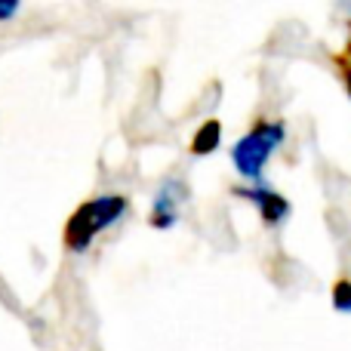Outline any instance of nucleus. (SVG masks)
<instances>
[{
	"label": "nucleus",
	"mask_w": 351,
	"mask_h": 351,
	"mask_svg": "<svg viewBox=\"0 0 351 351\" xmlns=\"http://www.w3.org/2000/svg\"><path fill=\"white\" fill-rule=\"evenodd\" d=\"M333 308L342 315H351V280L342 278L333 284Z\"/></svg>",
	"instance_id": "423d86ee"
},
{
	"label": "nucleus",
	"mask_w": 351,
	"mask_h": 351,
	"mask_svg": "<svg viewBox=\"0 0 351 351\" xmlns=\"http://www.w3.org/2000/svg\"><path fill=\"white\" fill-rule=\"evenodd\" d=\"M234 197H243V200H250V204L259 206L265 225H271V228L280 225V222H287V216H290V200L280 197V194L271 191V188H265L262 182L259 185H237Z\"/></svg>",
	"instance_id": "20e7f679"
},
{
	"label": "nucleus",
	"mask_w": 351,
	"mask_h": 351,
	"mask_svg": "<svg viewBox=\"0 0 351 351\" xmlns=\"http://www.w3.org/2000/svg\"><path fill=\"white\" fill-rule=\"evenodd\" d=\"M346 90H348V96H351V68H346Z\"/></svg>",
	"instance_id": "6e6552de"
},
{
	"label": "nucleus",
	"mask_w": 351,
	"mask_h": 351,
	"mask_svg": "<svg viewBox=\"0 0 351 351\" xmlns=\"http://www.w3.org/2000/svg\"><path fill=\"white\" fill-rule=\"evenodd\" d=\"M16 12H19V3H16V0H0V22L12 19Z\"/></svg>",
	"instance_id": "0eeeda50"
},
{
	"label": "nucleus",
	"mask_w": 351,
	"mask_h": 351,
	"mask_svg": "<svg viewBox=\"0 0 351 351\" xmlns=\"http://www.w3.org/2000/svg\"><path fill=\"white\" fill-rule=\"evenodd\" d=\"M287 139L284 121H256L250 133H243L231 148V164L237 167V173L243 179H250L253 185L262 182L271 154L278 152V145Z\"/></svg>",
	"instance_id": "f03ea898"
},
{
	"label": "nucleus",
	"mask_w": 351,
	"mask_h": 351,
	"mask_svg": "<svg viewBox=\"0 0 351 351\" xmlns=\"http://www.w3.org/2000/svg\"><path fill=\"white\" fill-rule=\"evenodd\" d=\"M219 142H222V123L219 121H204L200 123V130L194 133V139H191V154H197V158L213 154L219 148Z\"/></svg>",
	"instance_id": "39448f33"
},
{
	"label": "nucleus",
	"mask_w": 351,
	"mask_h": 351,
	"mask_svg": "<svg viewBox=\"0 0 351 351\" xmlns=\"http://www.w3.org/2000/svg\"><path fill=\"white\" fill-rule=\"evenodd\" d=\"M188 200V188L185 182L179 179H164L154 194L152 204V216H148V225L152 228H173L179 222V206Z\"/></svg>",
	"instance_id": "7ed1b4c3"
},
{
	"label": "nucleus",
	"mask_w": 351,
	"mask_h": 351,
	"mask_svg": "<svg viewBox=\"0 0 351 351\" xmlns=\"http://www.w3.org/2000/svg\"><path fill=\"white\" fill-rule=\"evenodd\" d=\"M127 206L130 204L123 194H99V197L80 204L77 210L71 213V219H68V225H65V234H62L65 237V247L71 250V253L90 250V243L96 241L102 231H108L111 225L121 222Z\"/></svg>",
	"instance_id": "f257e3e1"
}]
</instances>
